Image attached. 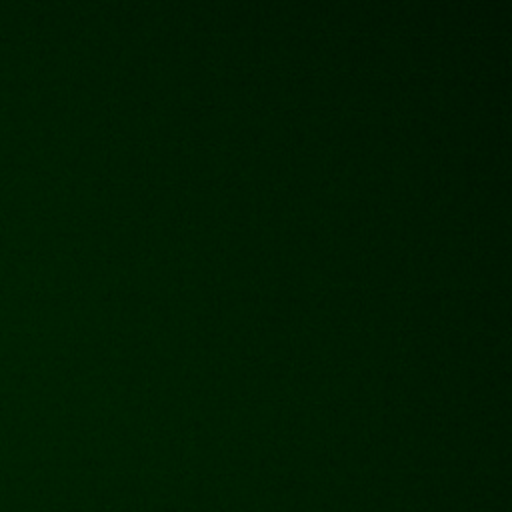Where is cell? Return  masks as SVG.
I'll list each match as a JSON object with an SVG mask.
<instances>
[]
</instances>
